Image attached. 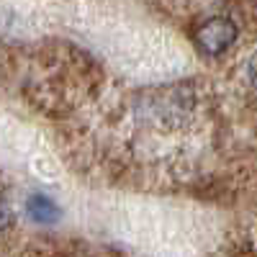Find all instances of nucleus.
Segmentation results:
<instances>
[{
  "label": "nucleus",
  "instance_id": "f257e3e1",
  "mask_svg": "<svg viewBox=\"0 0 257 257\" xmlns=\"http://www.w3.org/2000/svg\"><path fill=\"white\" fill-rule=\"evenodd\" d=\"M196 41L206 54H221L237 41V26H234L231 18H224V16L208 18L198 29Z\"/></svg>",
  "mask_w": 257,
  "mask_h": 257
},
{
  "label": "nucleus",
  "instance_id": "f03ea898",
  "mask_svg": "<svg viewBox=\"0 0 257 257\" xmlns=\"http://www.w3.org/2000/svg\"><path fill=\"white\" fill-rule=\"evenodd\" d=\"M26 213L36 224H54L59 219V206L44 193H34L26 201Z\"/></svg>",
  "mask_w": 257,
  "mask_h": 257
},
{
  "label": "nucleus",
  "instance_id": "7ed1b4c3",
  "mask_svg": "<svg viewBox=\"0 0 257 257\" xmlns=\"http://www.w3.org/2000/svg\"><path fill=\"white\" fill-rule=\"evenodd\" d=\"M247 70H249V80H252V85L257 88V52L249 57V64H247Z\"/></svg>",
  "mask_w": 257,
  "mask_h": 257
}]
</instances>
